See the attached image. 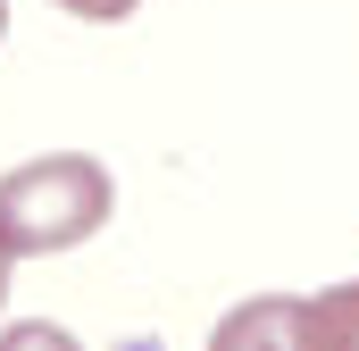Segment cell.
<instances>
[{"label": "cell", "instance_id": "4", "mask_svg": "<svg viewBox=\"0 0 359 351\" xmlns=\"http://www.w3.org/2000/svg\"><path fill=\"white\" fill-rule=\"evenodd\" d=\"M8 260H17V251H8V234H0V301H8Z\"/></svg>", "mask_w": 359, "mask_h": 351}, {"label": "cell", "instance_id": "3", "mask_svg": "<svg viewBox=\"0 0 359 351\" xmlns=\"http://www.w3.org/2000/svg\"><path fill=\"white\" fill-rule=\"evenodd\" d=\"M50 8H67V17H92V25H117V17H134L142 0H50Z\"/></svg>", "mask_w": 359, "mask_h": 351}, {"label": "cell", "instance_id": "5", "mask_svg": "<svg viewBox=\"0 0 359 351\" xmlns=\"http://www.w3.org/2000/svg\"><path fill=\"white\" fill-rule=\"evenodd\" d=\"M0 34H8V8H0Z\"/></svg>", "mask_w": 359, "mask_h": 351}, {"label": "cell", "instance_id": "2", "mask_svg": "<svg viewBox=\"0 0 359 351\" xmlns=\"http://www.w3.org/2000/svg\"><path fill=\"white\" fill-rule=\"evenodd\" d=\"M251 318L276 343H301V351H359V284H334L318 301H259ZM234 335H251V326H226L217 343H234Z\"/></svg>", "mask_w": 359, "mask_h": 351}, {"label": "cell", "instance_id": "1", "mask_svg": "<svg viewBox=\"0 0 359 351\" xmlns=\"http://www.w3.org/2000/svg\"><path fill=\"white\" fill-rule=\"evenodd\" d=\"M109 168L84 159V151H50V159H34V168L0 176V234H8V251L25 260V251H76L92 243L100 226H109Z\"/></svg>", "mask_w": 359, "mask_h": 351}]
</instances>
